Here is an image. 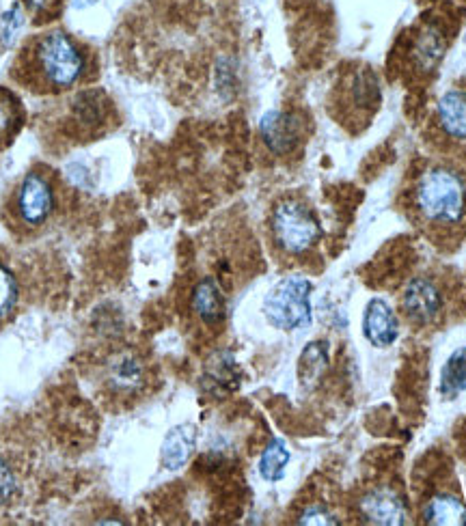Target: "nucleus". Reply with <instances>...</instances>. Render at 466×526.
Wrapping results in <instances>:
<instances>
[{
    "label": "nucleus",
    "instance_id": "f257e3e1",
    "mask_svg": "<svg viewBox=\"0 0 466 526\" xmlns=\"http://www.w3.org/2000/svg\"><path fill=\"white\" fill-rule=\"evenodd\" d=\"M26 72L33 85L46 91L72 89L85 74V54L76 41L63 31H50L39 35L26 57Z\"/></svg>",
    "mask_w": 466,
    "mask_h": 526
},
{
    "label": "nucleus",
    "instance_id": "f03ea898",
    "mask_svg": "<svg viewBox=\"0 0 466 526\" xmlns=\"http://www.w3.org/2000/svg\"><path fill=\"white\" fill-rule=\"evenodd\" d=\"M415 207L430 225H460L466 216V179L449 166H430L415 184Z\"/></svg>",
    "mask_w": 466,
    "mask_h": 526
},
{
    "label": "nucleus",
    "instance_id": "7ed1b4c3",
    "mask_svg": "<svg viewBox=\"0 0 466 526\" xmlns=\"http://www.w3.org/2000/svg\"><path fill=\"white\" fill-rule=\"evenodd\" d=\"M270 231L274 244L287 255H303L322 238L320 220L315 218L311 207L296 199H285L274 205Z\"/></svg>",
    "mask_w": 466,
    "mask_h": 526
},
{
    "label": "nucleus",
    "instance_id": "20e7f679",
    "mask_svg": "<svg viewBox=\"0 0 466 526\" xmlns=\"http://www.w3.org/2000/svg\"><path fill=\"white\" fill-rule=\"evenodd\" d=\"M313 285L303 274L285 276L264 298L266 320L279 330L292 332L311 324Z\"/></svg>",
    "mask_w": 466,
    "mask_h": 526
},
{
    "label": "nucleus",
    "instance_id": "39448f33",
    "mask_svg": "<svg viewBox=\"0 0 466 526\" xmlns=\"http://www.w3.org/2000/svg\"><path fill=\"white\" fill-rule=\"evenodd\" d=\"M54 207H57V197H54L50 179L37 171L26 173L13 199V210H16L20 225L26 229L44 227L52 218Z\"/></svg>",
    "mask_w": 466,
    "mask_h": 526
},
{
    "label": "nucleus",
    "instance_id": "423d86ee",
    "mask_svg": "<svg viewBox=\"0 0 466 526\" xmlns=\"http://www.w3.org/2000/svg\"><path fill=\"white\" fill-rule=\"evenodd\" d=\"M305 126L298 115L287 110H270L259 121V136L274 156H290L303 141Z\"/></svg>",
    "mask_w": 466,
    "mask_h": 526
},
{
    "label": "nucleus",
    "instance_id": "0eeeda50",
    "mask_svg": "<svg viewBox=\"0 0 466 526\" xmlns=\"http://www.w3.org/2000/svg\"><path fill=\"white\" fill-rule=\"evenodd\" d=\"M402 311L417 326L432 324L443 311V294L438 285L426 276H415L404 287Z\"/></svg>",
    "mask_w": 466,
    "mask_h": 526
},
{
    "label": "nucleus",
    "instance_id": "6e6552de",
    "mask_svg": "<svg viewBox=\"0 0 466 526\" xmlns=\"http://www.w3.org/2000/svg\"><path fill=\"white\" fill-rule=\"evenodd\" d=\"M242 371L236 356L227 350L214 352L203 365L201 386L214 399H225L240 389Z\"/></svg>",
    "mask_w": 466,
    "mask_h": 526
},
{
    "label": "nucleus",
    "instance_id": "1a4fd4ad",
    "mask_svg": "<svg viewBox=\"0 0 466 526\" xmlns=\"http://www.w3.org/2000/svg\"><path fill=\"white\" fill-rule=\"evenodd\" d=\"M359 511L363 520L369 524L397 526V524H406L408 520V509L406 503L402 501V496L387 488L367 492L359 501Z\"/></svg>",
    "mask_w": 466,
    "mask_h": 526
},
{
    "label": "nucleus",
    "instance_id": "9d476101",
    "mask_svg": "<svg viewBox=\"0 0 466 526\" xmlns=\"http://www.w3.org/2000/svg\"><path fill=\"white\" fill-rule=\"evenodd\" d=\"M363 335L376 348H389L400 339V320L387 300L374 298L363 315Z\"/></svg>",
    "mask_w": 466,
    "mask_h": 526
},
{
    "label": "nucleus",
    "instance_id": "9b49d317",
    "mask_svg": "<svg viewBox=\"0 0 466 526\" xmlns=\"http://www.w3.org/2000/svg\"><path fill=\"white\" fill-rule=\"evenodd\" d=\"M436 121L443 134L456 143H466V91L451 89L436 104Z\"/></svg>",
    "mask_w": 466,
    "mask_h": 526
},
{
    "label": "nucleus",
    "instance_id": "f8f14e48",
    "mask_svg": "<svg viewBox=\"0 0 466 526\" xmlns=\"http://www.w3.org/2000/svg\"><path fill=\"white\" fill-rule=\"evenodd\" d=\"M193 311L197 313L199 320L205 326H218L225 322L227 317V300L221 285L216 283V279L208 276L203 279L193 292Z\"/></svg>",
    "mask_w": 466,
    "mask_h": 526
},
{
    "label": "nucleus",
    "instance_id": "ddd939ff",
    "mask_svg": "<svg viewBox=\"0 0 466 526\" xmlns=\"http://www.w3.org/2000/svg\"><path fill=\"white\" fill-rule=\"evenodd\" d=\"M106 380L115 393H136L145 382V367L141 358L130 352L117 354L106 367Z\"/></svg>",
    "mask_w": 466,
    "mask_h": 526
},
{
    "label": "nucleus",
    "instance_id": "4468645a",
    "mask_svg": "<svg viewBox=\"0 0 466 526\" xmlns=\"http://www.w3.org/2000/svg\"><path fill=\"white\" fill-rule=\"evenodd\" d=\"M197 445V429L193 425H177L164 438L162 445V464L169 470H180L186 466Z\"/></svg>",
    "mask_w": 466,
    "mask_h": 526
},
{
    "label": "nucleus",
    "instance_id": "2eb2a0df",
    "mask_svg": "<svg viewBox=\"0 0 466 526\" xmlns=\"http://www.w3.org/2000/svg\"><path fill=\"white\" fill-rule=\"evenodd\" d=\"M423 520L438 526H462L466 524V505L454 494H436L423 509Z\"/></svg>",
    "mask_w": 466,
    "mask_h": 526
},
{
    "label": "nucleus",
    "instance_id": "dca6fc26",
    "mask_svg": "<svg viewBox=\"0 0 466 526\" xmlns=\"http://www.w3.org/2000/svg\"><path fill=\"white\" fill-rule=\"evenodd\" d=\"M350 100L352 106L359 110H374L380 104V82L372 69H359V72L350 78Z\"/></svg>",
    "mask_w": 466,
    "mask_h": 526
},
{
    "label": "nucleus",
    "instance_id": "f3484780",
    "mask_svg": "<svg viewBox=\"0 0 466 526\" xmlns=\"http://www.w3.org/2000/svg\"><path fill=\"white\" fill-rule=\"evenodd\" d=\"M326 367H328V343L324 341L309 343L303 356H300V365H298L300 382H303V386H313L324 376Z\"/></svg>",
    "mask_w": 466,
    "mask_h": 526
},
{
    "label": "nucleus",
    "instance_id": "a211bd4d",
    "mask_svg": "<svg viewBox=\"0 0 466 526\" xmlns=\"http://www.w3.org/2000/svg\"><path fill=\"white\" fill-rule=\"evenodd\" d=\"M466 391V348H458L447 358L441 371V393L449 399Z\"/></svg>",
    "mask_w": 466,
    "mask_h": 526
},
{
    "label": "nucleus",
    "instance_id": "6ab92c4d",
    "mask_svg": "<svg viewBox=\"0 0 466 526\" xmlns=\"http://www.w3.org/2000/svg\"><path fill=\"white\" fill-rule=\"evenodd\" d=\"M445 52V39L438 33L434 26L423 31L415 44V63L423 69V72H432L438 65V61L443 59Z\"/></svg>",
    "mask_w": 466,
    "mask_h": 526
},
{
    "label": "nucleus",
    "instance_id": "aec40b11",
    "mask_svg": "<svg viewBox=\"0 0 466 526\" xmlns=\"http://www.w3.org/2000/svg\"><path fill=\"white\" fill-rule=\"evenodd\" d=\"M287 464H290V449L281 438H274L259 458V475L272 483L281 481Z\"/></svg>",
    "mask_w": 466,
    "mask_h": 526
},
{
    "label": "nucleus",
    "instance_id": "412c9836",
    "mask_svg": "<svg viewBox=\"0 0 466 526\" xmlns=\"http://www.w3.org/2000/svg\"><path fill=\"white\" fill-rule=\"evenodd\" d=\"M74 119L85 128H95L106 119V104L100 91L80 93L74 102Z\"/></svg>",
    "mask_w": 466,
    "mask_h": 526
},
{
    "label": "nucleus",
    "instance_id": "4be33fe9",
    "mask_svg": "<svg viewBox=\"0 0 466 526\" xmlns=\"http://www.w3.org/2000/svg\"><path fill=\"white\" fill-rule=\"evenodd\" d=\"M20 106L18 100L5 89H0V143L9 141L20 126Z\"/></svg>",
    "mask_w": 466,
    "mask_h": 526
},
{
    "label": "nucleus",
    "instance_id": "5701e85b",
    "mask_svg": "<svg viewBox=\"0 0 466 526\" xmlns=\"http://www.w3.org/2000/svg\"><path fill=\"white\" fill-rule=\"evenodd\" d=\"M18 296L20 289L16 276H13V272L5 266V263H0V320H5V317H9L11 311L16 309Z\"/></svg>",
    "mask_w": 466,
    "mask_h": 526
},
{
    "label": "nucleus",
    "instance_id": "b1692460",
    "mask_svg": "<svg viewBox=\"0 0 466 526\" xmlns=\"http://www.w3.org/2000/svg\"><path fill=\"white\" fill-rule=\"evenodd\" d=\"M22 26H24L22 7L20 5L9 7L3 16H0V41H3V46H11L13 41H16Z\"/></svg>",
    "mask_w": 466,
    "mask_h": 526
},
{
    "label": "nucleus",
    "instance_id": "393cba45",
    "mask_svg": "<svg viewBox=\"0 0 466 526\" xmlns=\"http://www.w3.org/2000/svg\"><path fill=\"white\" fill-rule=\"evenodd\" d=\"M18 492V477L13 466L0 455V505H7Z\"/></svg>",
    "mask_w": 466,
    "mask_h": 526
},
{
    "label": "nucleus",
    "instance_id": "a878e982",
    "mask_svg": "<svg viewBox=\"0 0 466 526\" xmlns=\"http://www.w3.org/2000/svg\"><path fill=\"white\" fill-rule=\"evenodd\" d=\"M298 524H339V520L324 505H311L298 518Z\"/></svg>",
    "mask_w": 466,
    "mask_h": 526
},
{
    "label": "nucleus",
    "instance_id": "bb28decb",
    "mask_svg": "<svg viewBox=\"0 0 466 526\" xmlns=\"http://www.w3.org/2000/svg\"><path fill=\"white\" fill-rule=\"evenodd\" d=\"M26 3H29V7L33 11H41V9H46L52 3V0H26Z\"/></svg>",
    "mask_w": 466,
    "mask_h": 526
},
{
    "label": "nucleus",
    "instance_id": "cd10ccee",
    "mask_svg": "<svg viewBox=\"0 0 466 526\" xmlns=\"http://www.w3.org/2000/svg\"><path fill=\"white\" fill-rule=\"evenodd\" d=\"M91 3H98V0H91Z\"/></svg>",
    "mask_w": 466,
    "mask_h": 526
}]
</instances>
